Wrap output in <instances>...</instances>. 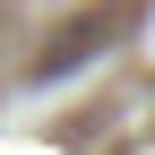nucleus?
Masks as SVG:
<instances>
[{
  "label": "nucleus",
  "instance_id": "obj_1",
  "mask_svg": "<svg viewBox=\"0 0 155 155\" xmlns=\"http://www.w3.org/2000/svg\"><path fill=\"white\" fill-rule=\"evenodd\" d=\"M95 35H104V17H86V26H69L61 43L43 52V69H35V78H61V69H78V61H86V43H95Z\"/></svg>",
  "mask_w": 155,
  "mask_h": 155
}]
</instances>
